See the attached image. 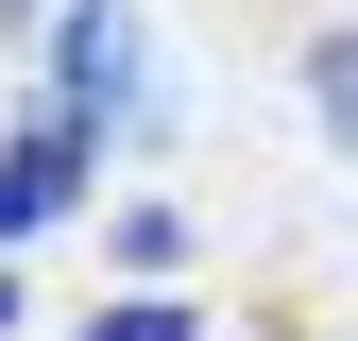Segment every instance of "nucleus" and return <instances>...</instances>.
<instances>
[{"mask_svg": "<svg viewBox=\"0 0 358 341\" xmlns=\"http://www.w3.org/2000/svg\"><path fill=\"white\" fill-rule=\"evenodd\" d=\"M52 119H69V137H137V119H154L137 0H69V17H52Z\"/></svg>", "mask_w": 358, "mask_h": 341, "instance_id": "f257e3e1", "label": "nucleus"}, {"mask_svg": "<svg viewBox=\"0 0 358 341\" xmlns=\"http://www.w3.org/2000/svg\"><path fill=\"white\" fill-rule=\"evenodd\" d=\"M52 205H85V137H69V119H34V137L0 154V239H34Z\"/></svg>", "mask_w": 358, "mask_h": 341, "instance_id": "f03ea898", "label": "nucleus"}, {"mask_svg": "<svg viewBox=\"0 0 358 341\" xmlns=\"http://www.w3.org/2000/svg\"><path fill=\"white\" fill-rule=\"evenodd\" d=\"M85 341H205L188 290H120V307H85Z\"/></svg>", "mask_w": 358, "mask_h": 341, "instance_id": "7ed1b4c3", "label": "nucleus"}, {"mask_svg": "<svg viewBox=\"0 0 358 341\" xmlns=\"http://www.w3.org/2000/svg\"><path fill=\"white\" fill-rule=\"evenodd\" d=\"M307 103H324V137L358 154V34H324V52H307Z\"/></svg>", "mask_w": 358, "mask_h": 341, "instance_id": "20e7f679", "label": "nucleus"}, {"mask_svg": "<svg viewBox=\"0 0 358 341\" xmlns=\"http://www.w3.org/2000/svg\"><path fill=\"white\" fill-rule=\"evenodd\" d=\"M0 324H17V290H0Z\"/></svg>", "mask_w": 358, "mask_h": 341, "instance_id": "39448f33", "label": "nucleus"}]
</instances>
